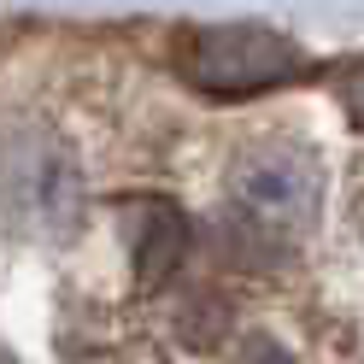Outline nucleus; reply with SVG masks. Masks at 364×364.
<instances>
[{"label": "nucleus", "instance_id": "nucleus-1", "mask_svg": "<svg viewBox=\"0 0 364 364\" xmlns=\"http://www.w3.org/2000/svg\"><path fill=\"white\" fill-rule=\"evenodd\" d=\"M230 200L247 218V230H259L270 241L306 235V223L317 218V165L306 147H253L241 153V165L230 171Z\"/></svg>", "mask_w": 364, "mask_h": 364}, {"label": "nucleus", "instance_id": "nucleus-2", "mask_svg": "<svg viewBox=\"0 0 364 364\" xmlns=\"http://www.w3.org/2000/svg\"><path fill=\"white\" fill-rule=\"evenodd\" d=\"M182 71L206 95H259L300 77V53L264 30H200L182 41Z\"/></svg>", "mask_w": 364, "mask_h": 364}, {"label": "nucleus", "instance_id": "nucleus-3", "mask_svg": "<svg viewBox=\"0 0 364 364\" xmlns=\"http://www.w3.org/2000/svg\"><path fill=\"white\" fill-rule=\"evenodd\" d=\"M341 100H347V112H353V124L364 129V59L353 65L347 77H341Z\"/></svg>", "mask_w": 364, "mask_h": 364}]
</instances>
